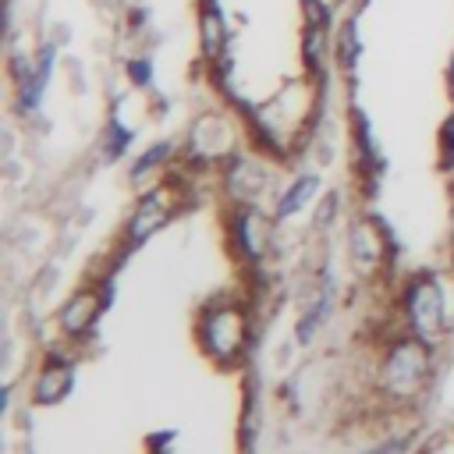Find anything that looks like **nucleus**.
Instances as JSON below:
<instances>
[{"label":"nucleus","instance_id":"2eb2a0df","mask_svg":"<svg viewBox=\"0 0 454 454\" xmlns=\"http://www.w3.org/2000/svg\"><path fill=\"white\" fill-rule=\"evenodd\" d=\"M333 206H337V199L326 195V199H323V209H319V216H316V227H326V220L333 216Z\"/></svg>","mask_w":454,"mask_h":454},{"label":"nucleus","instance_id":"9d476101","mask_svg":"<svg viewBox=\"0 0 454 454\" xmlns=\"http://www.w3.org/2000/svg\"><path fill=\"white\" fill-rule=\"evenodd\" d=\"M220 43H223L220 11L213 4H206V11H202V50H206V57H216L220 53Z\"/></svg>","mask_w":454,"mask_h":454},{"label":"nucleus","instance_id":"20e7f679","mask_svg":"<svg viewBox=\"0 0 454 454\" xmlns=\"http://www.w3.org/2000/svg\"><path fill=\"white\" fill-rule=\"evenodd\" d=\"M167 213H170V206H167V195H163V192L145 195V199L138 202L131 223H128V238H131V245H138V241H145L153 231H160V227L167 223Z\"/></svg>","mask_w":454,"mask_h":454},{"label":"nucleus","instance_id":"ddd939ff","mask_svg":"<svg viewBox=\"0 0 454 454\" xmlns=\"http://www.w3.org/2000/svg\"><path fill=\"white\" fill-rule=\"evenodd\" d=\"M128 74H131L135 85H149L153 67H149V60H131V64H128Z\"/></svg>","mask_w":454,"mask_h":454},{"label":"nucleus","instance_id":"f03ea898","mask_svg":"<svg viewBox=\"0 0 454 454\" xmlns=\"http://www.w3.org/2000/svg\"><path fill=\"white\" fill-rule=\"evenodd\" d=\"M383 376H387V387L401 397L419 390V383L426 380V344L422 340H401L394 348V355L387 358Z\"/></svg>","mask_w":454,"mask_h":454},{"label":"nucleus","instance_id":"0eeeda50","mask_svg":"<svg viewBox=\"0 0 454 454\" xmlns=\"http://www.w3.org/2000/svg\"><path fill=\"white\" fill-rule=\"evenodd\" d=\"M71 369L67 365H46L43 369V376L35 380V401L39 404H53V401H60L67 390H71Z\"/></svg>","mask_w":454,"mask_h":454},{"label":"nucleus","instance_id":"6e6552de","mask_svg":"<svg viewBox=\"0 0 454 454\" xmlns=\"http://www.w3.org/2000/svg\"><path fill=\"white\" fill-rule=\"evenodd\" d=\"M238 241L245 248V255H262V245H266V227L255 213H241L238 216Z\"/></svg>","mask_w":454,"mask_h":454},{"label":"nucleus","instance_id":"4468645a","mask_svg":"<svg viewBox=\"0 0 454 454\" xmlns=\"http://www.w3.org/2000/svg\"><path fill=\"white\" fill-rule=\"evenodd\" d=\"M358 53V39H355V25H344V64H351Z\"/></svg>","mask_w":454,"mask_h":454},{"label":"nucleus","instance_id":"dca6fc26","mask_svg":"<svg viewBox=\"0 0 454 454\" xmlns=\"http://www.w3.org/2000/svg\"><path fill=\"white\" fill-rule=\"evenodd\" d=\"M124 142H128V131L117 128V131L110 135V156H121V153H124Z\"/></svg>","mask_w":454,"mask_h":454},{"label":"nucleus","instance_id":"423d86ee","mask_svg":"<svg viewBox=\"0 0 454 454\" xmlns=\"http://www.w3.org/2000/svg\"><path fill=\"white\" fill-rule=\"evenodd\" d=\"M99 309H103V301H99L92 291H82V294H74V298L64 305V312H60V326H64L67 333H85L89 323L99 316Z\"/></svg>","mask_w":454,"mask_h":454},{"label":"nucleus","instance_id":"f257e3e1","mask_svg":"<svg viewBox=\"0 0 454 454\" xmlns=\"http://www.w3.org/2000/svg\"><path fill=\"white\" fill-rule=\"evenodd\" d=\"M202 348L209 351V358L216 362H234L245 348V316L238 309H209L202 316Z\"/></svg>","mask_w":454,"mask_h":454},{"label":"nucleus","instance_id":"39448f33","mask_svg":"<svg viewBox=\"0 0 454 454\" xmlns=\"http://www.w3.org/2000/svg\"><path fill=\"white\" fill-rule=\"evenodd\" d=\"M351 259L358 270H372L380 259H383V238L372 223H355L351 227Z\"/></svg>","mask_w":454,"mask_h":454},{"label":"nucleus","instance_id":"7ed1b4c3","mask_svg":"<svg viewBox=\"0 0 454 454\" xmlns=\"http://www.w3.org/2000/svg\"><path fill=\"white\" fill-rule=\"evenodd\" d=\"M404 305H408V316H411V323H415V330L422 337H433L440 330V323H443V298H440V287L429 277H422V280H415L408 287V301Z\"/></svg>","mask_w":454,"mask_h":454},{"label":"nucleus","instance_id":"1a4fd4ad","mask_svg":"<svg viewBox=\"0 0 454 454\" xmlns=\"http://www.w3.org/2000/svg\"><path fill=\"white\" fill-rule=\"evenodd\" d=\"M316 188H319V181L309 174V177H298L287 192H284V199H280V206H277V216H294L312 195H316Z\"/></svg>","mask_w":454,"mask_h":454},{"label":"nucleus","instance_id":"a211bd4d","mask_svg":"<svg viewBox=\"0 0 454 454\" xmlns=\"http://www.w3.org/2000/svg\"><path fill=\"white\" fill-rule=\"evenodd\" d=\"M401 447H404V443L397 440V443H383V447H372V450H365V454H397Z\"/></svg>","mask_w":454,"mask_h":454},{"label":"nucleus","instance_id":"f8f14e48","mask_svg":"<svg viewBox=\"0 0 454 454\" xmlns=\"http://www.w3.org/2000/svg\"><path fill=\"white\" fill-rule=\"evenodd\" d=\"M167 156H170V145H167V142H160V145H153V149H149V153H145V156H142V160L135 163V174L142 177L145 170H153V167H156L160 160H167Z\"/></svg>","mask_w":454,"mask_h":454},{"label":"nucleus","instance_id":"f3484780","mask_svg":"<svg viewBox=\"0 0 454 454\" xmlns=\"http://www.w3.org/2000/svg\"><path fill=\"white\" fill-rule=\"evenodd\" d=\"M443 149H447V160H454V117L443 128Z\"/></svg>","mask_w":454,"mask_h":454},{"label":"nucleus","instance_id":"9b49d317","mask_svg":"<svg viewBox=\"0 0 454 454\" xmlns=\"http://www.w3.org/2000/svg\"><path fill=\"white\" fill-rule=\"evenodd\" d=\"M301 57H305V64H309V67H319V57H323V28L309 25L305 43H301Z\"/></svg>","mask_w":454,"mask_h":454}]
</instances>
